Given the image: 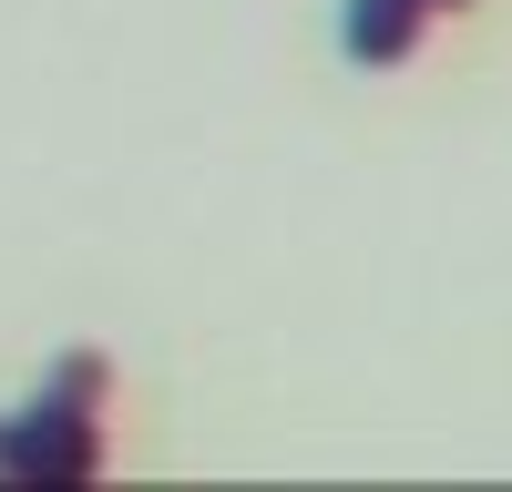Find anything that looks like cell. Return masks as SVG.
Segmentation results:
<instances>
[{"label":"cell","instance_id":"cell-2","mask_svg":"<svg viewBox=\"0 0 512 492\" xmlns=\"http://www.w3.org/2000/svg\"><path fill=\"white\" fill-rule=\"evenodd\" d=\"M451 11H472V0H349L338 11V52L359 72H400L431 41V21H451Z\"/></svg>","mask_w":512,"mask_h":492},{"label":"cell","instance_id":"cell-1","mask_svg":"<svg viewBox=\"0 0 512 492\" xmlns=\"http://www.w3.org/2000/svg\"><path fill=\"white\" fill-rule=\"evenodd\" d=\"M103 421H113V359L103 349H62L31 410L0 421V472L31 482H93L103 472Z\"/></svg>","mask_w":512,"mask_h":492}]
</instances>
